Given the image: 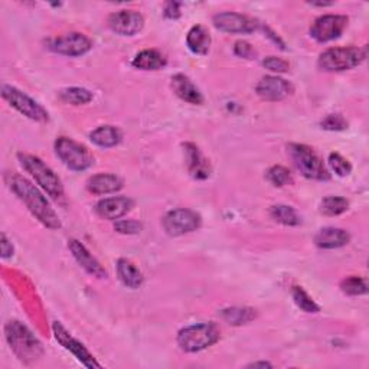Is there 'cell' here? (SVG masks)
<instances>
[{
  "mask_svg": "<svg viewBox=\"0 0 369 369\" xmlns=\"http://www.w3.org/2000/svg\"><path fill=\"white\" fill-rule=\"evenodd\" d=\"M8 183L11 189L18 195V198L28 207L32 215L42 225H45L49 229L61 228L59 217L52 210L48 199L41 193V190L35 185H32L28 179L22 178L20 175H9Z\"/></svg>",
  "mask_w": 369,
  "mask_h": 369,
  "instance_id": "obj_1",
  "label": "cell"
},
{
  "mask_svg": "<svg viewBox=\"0 0 369 369\" xmlns=\"http://www.w3.org/2000/svg\"><path fill=\"white\" fill-rule=\"evenodd\" d=\"M5 332L11 348L22 362H32L42 356L44 349L41 342L35 338V334L20 322H8Z\"/></svg>",
  "mask_w": 369,
  "mask_h": 369,
  "instance_id": "obj_2",
  "label": "cell"
},
{
  "mask_svg": "<svg viewBox=\"0 0 369 369\" xmlns=\"http://www.w3.org/2000/svg\"><path fill=\"white\" fill-rule=\"evenodd\" d=\"M368 56V47H348V48H330L320 54L319 66L327 73H341L352 70L361 65Z\"/></svg>",
  "mask_w": 369,
  "mask_h": 369,
  "instance_id": "obj_3",
  "label": "cell"
},
{
  "mask_svg": "<svg viewBox=\"0 0 369 369\" xmlns=\"http://www.w3.org/2000/svg\"><path fill=\"white\" fill-rule=\"evenodd\" d=\"M287 153L293 164L296 166V169L305 178L315 181H327L330 178V174L323 164V160L312 147L306 145L291 143L287 146Z\"/></svg>",
  "mask_w": 369,
  "mask_h": 369,
  "instance_id": "obj_4",
  "label": "cell"
},
{
  "mask_svg": "<svg viewBox=\"0 0 369 369\" xmlns=\"http://www.w3.org/2000/svg\"><path fill=\"white\" fill-rule=\"evenodd\" d=\"M219 341V330L214 323H199L183 327L178 333V345L185 352L204 351Z\"/></svg>",
  "mask_w": 369,
  "mask_h": 369,
  "instance_id": "obj_5",
  "label": "cell"
},
{
  "mask_svg": "<svg viewBox=\"0 0 369 369\" xmlns=\"http://www.w3.org/2000/svg\"><path fill=\"white\" fill-rule=\"evenodd\" d=\"M18 157L20 160V164L23 166V169L35 178L38 185H41V188L47 193H49V196H52L55 199L62 196L63 188H62L61 179L40 157L26 155V153H19Z\"/></svg>",
  "mask_w": 369,
  "mask_h": 369,
  "instance_id": "obj_6",
  "label": "cell"
},
{
  "mask_svg": "<svg viewBox=\"0 0 369 369\" xmlns=\"http://www.w3.org/2000/svg\"><path fill=\"white\" fill-rule=\"evenodd\" d=\"M55 152L62 163L75 172L87 171L94 164V157L88 149L70 138L56 139Z\"/></svg>",
  "mask_w": 369,
  "mask_h": 369,
  "instance_id": "obj_7",
  "label": "cell"
},
{
  "mask_svg": "<svg viewBox=\"0 0 369 369\" xmlns=\"http://www.w3.org/2000/svg\"><path fill=\"white\" fill-rule=\"evenodd\" d=\"M2 97L13 109H16L25 117H28L30 120H35V121L48 120V111L41 104H38L35 99H32L29 95L19 91L18 88L11 87V85H4Z\"/></svg>",
  "mask_w": 369,
  "mask_h": 369,
  "instance_id": "obj_8",
  "label": "cell"
},
{
  "mask_svg": "<svg viewBox=\"0 0 369 369\" xmlns=\"http://www.w3.org/2000/svg\"><path fill=\"white\" fill-rule=\"evenodd\" d=\"M200 217L190 210H174L163 217L162 225L167 236L181 237L185 234L193 232L200 226Z\"/></svg>",
  "mask_w": 369,
  "mask_h": 369,
  "instance_id": "obj_9",
  "label": "cell"
},
{
  "mask_svg": "<svg viewBox=\"0 0 369 369\" xmlns=\"http://www.w3.org/2000/svg\"><path fill=\"white\" fill-rule=\"evenodd\" d=\"M348 18L342 15H323L310 26V37L317 42L338 40L348 28Z\"/></svg>",
  "mask_w": 369,
  "mask_h": 369,
  "instance_id": "obj_10",
  "label": "cell"
},
{
  "mask_svg": "<svg viewBox=\"0 0 369 369\" xmlns=\"http://www.w3.org/2000/svg\"><path fill=\"white\" fill-rule=\"evenodd\" d=\"M49 48H51V51H54L59 55L81 56L92 48V44L85 35H83V33L71 32V33H65V35L52 40L49 44Z\"/></svg>",
  "mask_w": 369,
  "mask_h": 369,
  "instance_id": "obj_11",
  "label": "cell"
},
{
  "mask_svg": "<svg viewBox=\"0 0 369 369\" xmlns=\"http://www.w3.org/2000/svg\"><path fill=\"white\" fill-rule=\"evenodd\" d=\"M110 29L120 37H133L145 26V18L136 11H119L109 16Z\"/></svg>",
  "mask_w": 369,
  "mask_h": 369,
  "instance_id": "obj_12",
  "label": "cell"
},
{
  "mask_svg": "<svg viewBox=\"0 0 369 369\" xmlns=\"http://www.w3.org/2000/svg\"><path fill=\"white\" fill-rule=\"evenodd\" d=\"M52 330H54L56 341L66 351H70L81 363H84L87 368H102V365L94 359V356L85 349V346L81 342H78L77 339H74L71 334L66 332V329L61 325V322H54Z\"/></svg>",
  "mask_w": 369,
  "mask_h": 369,
  "instance_id": "obj_13",
  "label": "cell"
},
{
  "mask_svg": "<svg viewBox=\"0 0 369 369\" xmlns=\"http://www.w3.org/2000/svg\"><path fill=\"white\" fill-rule=\"evenodd\" d=\"M212 20L217 29L228 33H251L257 29L254 19L236 12H221Z\"/></svg>",
  "mask_w": 369,
  "mask_h": 369,
  "instance_id": "obj_14",
  "label": "cell"
},
{
  "mask_svg": "<svg viewBox=\"0 0 369 369\" xmlns=\"http://www.w3.org/2000/svg\"><path fill=\"white\" fill-rule=\"evenodd\" d=\"M255 91L262 99H265V102H282V99L291 94L293 87L289 81L280 77L267 75L260 80V83L255 87Z\"/></svg>",
  "mask_w": 369,
  "mask_h": 369,
  "instance_id": "obj_15",
  "label": "cell"
},
{
  "mask_svg": "<svg viewBox=\"0 0 369 369\" xmlns=\"http://www.w3.org/2000/svg\"><path fill=\"white\" fill-rule=\"evenodd\" d=\"M68 248L73 253L77 262L84 268V270L88 274H91L97 279H106L107 277V272L104 270V267L99 264V261L80 241L70 240Z\"/></svg>",
  "mask_w": 369,
  "mask_h": 369,
  "instance_id": "obj_16",
  "label": "cell"
},
{
  "mask_svg": "<svg viewBox=\"0 0 369 369\" xmlns=\"http://www.w3.org/2000/svg\"><path fill=\"white\" fill-rule=\"evenodd\" d=\"M134 202L127 196H114V198H106L102 199L95 207V211L98 217L104 219H119L124 217L131 208Z\"/></svg>",
  "mask_w": 369,
  "mask_h": 369,
  "instance_id": "obj_17",
  "label": "cell"
},
{
  "mask_svg": "<svg viewBox=\"0 0 369 369\" xmlns=\"http://www.w3.org/2000/svg\"><path fill=\"white\" fill-rule=\"evenodd\" d=\"M172 90L181 99L189 104L200 106L204 103L202 92L199 91V88L190 81L189 77L183 74H176L172 77Z\"/></svg>",
  "mask_w": 369,
  "mask_h": 369,
  "instance_id": "obj_18",
  "label": "cell"
},
{
  "mask_svg": "<svg viewBox=\"0 0 369 369\" xmlns=\"http://www.w3.org/2000/svg\"><path fill=\"white\" fill-rule=\"evenodd\" d=\"M351 241L349 232L341 228H334V226H327L322 228L315 237V244L319 248L323 250H333V248H341L346 246Z\"/></svg>",
  "mask_w": 369,
  "mask_h": 369,
  "instance_id": "obj_19",
  "label": "cell"
},
{
  "mask_svg": "<svg viewBox=\"0 0 369 369\" xmlns=\"http://www.w3.org/2000/svg\"><path fill=\"white\" fill-rule=\"evenodd\" d=\"M183 147H185L186 164H188L189 174L195 179H207V178H210V174H211L210 163L202 156V153L199 152V149L195 145H192V143H186Z\"/></svg>",
  "mask_w": 369,
  "mask_h": 369,
  "instance_id": "obj_20",
  "label": "cell"
},
{
  "mask_svg": "<svg viewBox=\"0 0 369 369\" xmlns=\"http://www.w3.org/2000/svg\"><path fill=\"white\" fill-rule=\"evenodd\" d=\"M123 188V181L110 174H99L88 179L87 189L94 195H109L119 192Z\"/></svg>",
  "mask_w": 369,
  "mask_h": 369,
  "instance_id": "obj_21",
  "label": "cell"
},
{
  "mask_svg": "<svg viewBox=\"0 0 369 369\" xmlns=\"http://www.w3.org/2000/svg\"><path fill=\"white\" fill-rule=\"evenodd\" d=\"M186 45L196 55H207L211 48V35L208 29L202 25L190 28L186 37Z\"/></svg>",
  "mask_w": 369,
  "mask_h": 369,
  "instance_id": "obj_22",
  "label": "cell"
},
{
  "mask_svg": "<svg viewBox=\"0 0 369 369\" xmlns=\"http://www.w3.org/2000/svg\"><path fill=\"white\" fill-rule=\"evenodd\" d=\"M117 274L121 283L128 289H139L143 283L142 272L126 258H120L117 261Z\"/></svg>",
  "mask_w": 369,
  "mask_h": 369,
  "instance_id": "obj_23",
  "label": "cell"
},
{
  "mask_svg": "<svg viewBox=\"0 0 369 369\" xmlns=\"http://www.w3.org/2000/svg\"><path fill=\"white\" fill-rule=\"evenodd\" d=\"M90 140L99 147L110 149L120 143L121 133L114 126H102L90 134Z\"/></svg>",
  "mask_w": 369,
  "mask_h": 369,
  "instance_id": "obj_24",
  "label": "cell"
},
{
  "mask_svg": "<svg viewBox=\"0 0 369 369\" xmlns=\"http://www.w3.org/2000/svg\"><path fill=\"white\" fill-rule=\"evenodd\" d=\"M166 65V58L162 55V52L156 49H145L136 55L133 59L134 68H139L143 71H156L163 68Z\"/></svg>",
  "mask_w": 369,
  "mask_h": 369,
  "instance_id": "obj_25",
  "label": "cell"
},
{
  "mask_svg": "<svg viewBox=\"0 0 369 369\" xmlns=\"http://www.w3.org/2000/svg\"><path fill=\"white\" fill-rule=\"evenodd\" d=\"M221 316L226 323L232 326H241L255 319V310L250 308H231L222 310Z\"/></svg>",
  "mask_w": 369,
  "mask_h": 369,
  "instance_id": "obj_26",
  "label": "cell"
},
{
  "mask_svg": "<svg viewBox=\"0 0 369 369\" xmlns=\"http://www.w3.org/2000/svg\"><path fill=\"white\" fill-rule=\"evenodd\" d=\"M61 99L66 104H73V106H83L88 104L92 99V92H90L85 88L81 87H71V88H65L61 91Z\"/></svg>",
  "mask_w": 369,
  "mask_h": 369,
  "instance_id": "obj_27",
  "label": "cell"
},
{
  "mask_svg": "<svg viewBox=\"0 0 369 369\" xmlns=\"http://www.w3.org/2000/svg\"><path fill=\"white\" fill-rule=\"evenodd\" d=\"M270 217L282 224V225H287V226H296L301 222L298 214L296 212L294 208L287 207V205H274L270 210Z\"/></svg>",
  "mask_w": 369,
  "mask_h": 369,
  "instance_id": "obj_28",
  "label": "cell"
},
{
  "mask_svg": "<svg viewBox=\"0 0 369 369\" xmlns=\"http://www.w3.org/2000/svg\"><path fill=\"white\" fill-rule=\"evenodd\" d=\"M349 208V202L345 198L341 196H326L322 204L320 211L327 217H337L346 212Z\"/></svg>",
  "mask_w": 369,
  "mask_h": 369,
  "instance_id": "obj_29",
  "label": "cell"
},
{
  "mask_svg": "<svg viewBox=\"0 0 369 369\" xmlns=\"http://www.w3.org/2000/svg\"><path fill=\"white\" fill-rule=\"evenodd\" d=\"M291 293H293L294 303L297 305L298 309H301L306 313H319L320 312V308L315 303V300L303 290V287L294 286Z\"/></svg>",
  "mask_w": 369,
  "mask_h": 369,
  "instance_id": "obj_30",
  "label": "cell"
},
{
  "mask_svg": "<svg viewBox=\"0 0 369 369\" xmlns=\"http://www.w3.org/2000/svg\"><path fill=\"white\" fill-rule=\"evenodd\" d=\"M267 179L270 183H273L274 186H286V185H291L293 183V178L291 174L289 172V169H286L284 166H273L268 169L267 172Z\"/></svg>",
  "mask_w": 369,
  "mask_h": 369,
  "instance_id": "obj_31",
  "label": "cell"
},
{
  "mask_svg": "<svg viewBox=\"0 0 369 369\" xmlns=\"http://www.w3.org/2000/svg\"><path fill=\"white\" fill-rule=\"evenodd\" d=\"M341 289L348 296H361V294H365L368 291V284H366L365 279L352 276V277L345 279L341 283Z\"/></svg>",
  "mask_w": 369,
  "mask_h": 369,
  "instance_id": "obj_32",
  "label": "cell"
},
{
  "mask_svg": "<svg viewBox=\"0 0 369 369\" xmlns=\"http://www.w3.org/2000/svg\"><path fill=\"white\" fill-rule=\"evenodd\" d=\"M329 166H330V169L341 178H345L352 172L351 163L339 153H332L329 156Z\"/></svg>",
  "mask_w": 369,
  "mask_h": 369,
  "instance_id": "obj_33",
  "label": "cell"
},
{
  "mask_svg": "<svg viewBox=\"0 0 369 369\" xmlns=\"http://www.w3.org/2000/svg\"><path fill=\"white\" fill-rule=\"evenodd\" d=\"M320 126L323 130L342 131L348 128V121L341 114H329L320 121Z\"/></svg>",
  "mask_w": 369,
  "mask_h": 369,
  "instance_id": "obj_34",
  "label": "cell"
},
{
  "mask_svg": "<svg viewBox=\"0 0 369 369\" xmlns=\"http://www.w3.org/2000/svg\"><path fill=\"white\" fill-rule=\"evenodd\" d=\"M262 65L265 66L268 71L277 73V74H283V73H287L290 70V63L287 61L279 58V56H267L262 61Z\"/></svg>",
  "mask_w": 369,
  "mask_h": 369,
  "instance_id": "obj_35",
  "label": "cell"
},
{
  "mask_svg": "<svg viewBox=\"0 0 369 369\" xmlns=\"http://www.w3.org/2000/svg\"><path fill=\"white\" fill-rule=\"evenodd\" d=\"M114 229L120 234H124V236H134V234H139L142 231V224L133 219H121L116 222Z\"/></svg>",
  "mask_w": 369,
  "mask_h": 369,
  "instance_id": "obj_36",
  "label": "cell"
},
{
  "mask_svg": "<svg viewBox=\"0 0 369 369\" xmlns=\"http://www.w3.org/2000/svg\"><path fill=\"white\" fill-rule=\"evenodd\" d=\"M234 52H236V55H238L241 58H247V59H251L255 55L253 47L246 41H238L236 44V47H234Z\"/></svg>",
  "mask_w": 369,
  "mask_h": 369,
  "instance_id": "obj_37",
  "label": "cell"
},
{
  "mask_svg": "<svg viewBox=\"0 0 369 369\" xmlns=\"http://www.w3.org/2000/svg\"><path fill=\"white\" fill-rule=\"evenodd\" d=\"M164 16L167 19H178L181 16V4L167 2L164 5Z\"/></svg>",
  "mask_w": 369,
  "mask_h": 369,
  "instance_id": "obj_38",
  "label": "cell"
},
{
  "mask_svg": "<svg viewBox=\"0 0 369 369\" xmlns=\"http://www.w3.org/2000/svg\"><path fill=\"white\" fill-rule=\"evenodd\" d=\"M13 255V246L8 240L5 234H2V257L4 258H11Z\"/></svg>",
  "mask_w": 369,
  "mask_h": 369,
  "instance_id": "obj_39",
  "label": "cell"
},
{
  "mask_svg": "<svg viewBox=\"0 0 369 369\" xmlns=\"http://www.w3.org/2000/svg\"><path fill=\"white\" fill-rule=\"evenodd\" d=\"M251 368H257V366H262V368H272V363H268V362H254L250 365Z\"/></svg>",
  "mask_w": 369,
  "mask_h": 369,
  "instance_id": "obj_40",
  "label": "cell"
}]
</instances>
